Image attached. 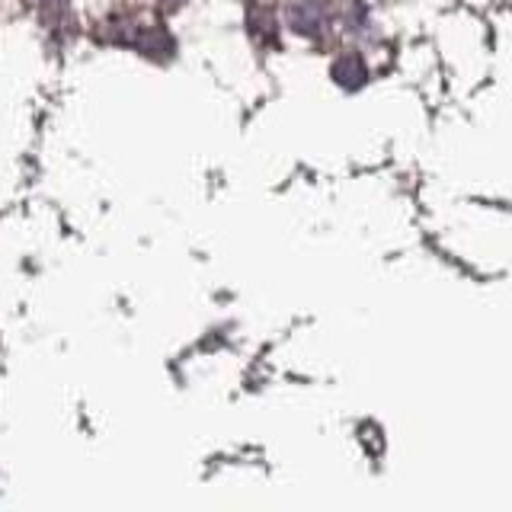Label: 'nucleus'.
Returning a JSON list of instances; mask_svg holds the SVG:
<instances>
[{
	"label": "nucleus",
	"mask_w": 512,
	"mask_h": 512,
	"mask_svg": "<svg viewBox=\"0 0 512 512\" xmlns=\"http://www.w3.org/2000/svg\"><path fill=\"white\" fill-rule=\"evenodd\" d=\"M333 77L340 80L343 87H359L365 80V64L359 55H343L340 61L333 64Z\"/></svg>",
	"instance_id": "2"
},
{
	"label": "nucleus",
	"mask_w": 512,
	"mask_h": 512,
	"mask_svg": "<svg viewBox=\"0 0 512 512\" xmlns=\"http://www.w3.org/2000/svg\"><path fill=\"white\" fill-rule=\"evenodd\" d=\"M183 0H164V7H180Z\"/></svg>",
	"instance_id": "3"
},
{
	"label": "nucleus",
	"mask_w": 512,
	"mask_h": 512,
	"mask_svg": "<svg viewBox=\"0 0 512 512\" xmlns=\"http://www.w3.org/2000/svg\"><path fill=\"white\" fill-rule=\"evenodd\" d=\"M288 23H292L298 32H304V36H320V32L327 29V13L320 10L314 0H301V4L292 7V13H288Z\"/></svg>",
	"instance_id": "1"
}]
</instances>
